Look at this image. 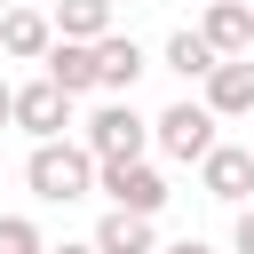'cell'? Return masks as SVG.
Returning <instances> with one entry per match:
<instances>
[{"mask_svg": "<svg viewBox=\"0 0 254 254\" xmlns=\"http://www.w3.org/2000/svg\"><path fill=\"white\" fill-rule=\"evenodd\" d=\"M24 183H32V198H48V206L95 198V151H87L79 135H48V143H32Z\"/></svg>", "mask_w": 254, "mask_h": 254, "instance_id": "obj_1", "label": "cell"}, {"mask_svg": "<svg viewBox=\"0 0 254 254\" xmlns=\"http://www.w3.org/2000/svg\"><path fill=\"white\" fill-rule=\"evenodd\" d=\"M214 127H222V119H214L198 95H183V103H167V111L151 119V151H159V159H175V167H198V159L222 143Z\"/></svg>", "mask_w": 254, "mask_h": 254, "instance_id": "obj_2", "label": "cell"}, {"mask_svg": "<svg viewBox=\"0 0 254 254\" xmlns=\"http://www.w3.org/2000/svg\"><path fill=\"white\" fill-rule=\"evenodd\" d=\"M79 143H87L95 159H143V151H151V119H143L127 95H111V103H95V111L79 119Z\"/></svg>", "mask_w": 254, "mask_h": 254, "instance_id": "obj_3", "label": "cell"}, {"mask_svg": "<svg viewBox=\"0 0 254 254\" xmlns=\"http://www.w3.org/2000/svg\"><path fill=\"white\" fill-rule=\"evenodd\" d=\"M95 190H103L111 206H127V214H151V222H159V206L175 198L151 159H95Z\"/></svg>", "mask_w": 254, "mask_h": 254, "instance_id": "obj_4", "label": "cell"}, {"mask_svg": "<svg viewBox=\"0 0 254 254\" xmlns=\"http://www.w3.org/2000/svg\"><path fill=\"white\" fill-rule=\"evenodd\" d=\"M71 103H79V95H64L48 71H40V79H16V127H24L32 143H48V135H71Z\"/></svg>", "mask_w": 254, "mask_h": 254, "instance_id": "obj_5", "label": "cell"}, {"mask_svg": "<svg viewBox=\"0 0 254 254\" xmlns=\"http://www.w3.org/2000/svg\"><path fill=\"white\" fill-rule=\"evenodd\" d=\"M198 190L222 198V206H246L254 198V143H214L198 159Z\"/></svg>", "mask_w": 254, "mask_h": 254, "instance_id": "obj_6", "label": "cell"}, {"mask_svg": "<svg viewBox=\"0 0 254 254\" xmlns=\"http://www.w3.org/2000/svg\"><path fill=\"white\" fill-rule=\"evenodd\" d=\"M198 103L214 119H254V56H222L206 79H198Z\"/></svg>", "mask_w": 254, "mask_h": 254, "instance_id": "obj_7", "label": "cell"}, {"mask_svg": "<svg viewBox=\"0 0 254 254\" xmlns=\"http://www.w3.org/2000/svg\"><path fill=\"white\" fill-rule=\"evenodd\" d=\"M48 48H56V16H48V8H32V0L0 8V56H16V64H40Z\"/></svg>", "mask_w": 254, "mask_h": 254, "instance_id": "obj_8", "label": "cell"}, {"mask_svg": "<svg viewBox=\"0 0 254 254\" xmlns=\"http://www.w3.org/2000/svg\"><path fill=\"white\" fill-rule=\"evenodd\" d=\"M95 71H103V95H127V87L151 71V48H143V40H127V32L111 24V32L95 40Z\"/></svg>", "mask_w": 254, "mask_h": 254, "instance_id": "obj_9", "label": "cell"}, {"mask_svg": "<svg viewBox=\"0 0 254 254\" xmlns=\"http://www.w3.org/2000/svg\"><path fill=\"white\" fill-rule=\"evenodd\" d=\"M198 32L214 56H254V0H206Z\"/></svg>", "mask_w": 254, "mask_h": 254, "instance_id": "obj_10", "label": "cell"}, {"mask_svg": "<svg viewBox=\"0 0 254 254\" xmlns=\"http://www.w3.org/2000/svg\"><path fill=\"white\" fill-rule=\"evenodd\" d=\"M40 71H48L64 95H95V87H103V71H95V40H56V48L40 56Z\"/></svg>", "mask_w": 254, "mask_h": 254, "instance_id": "obj_11", "label": "cell"}, {"mask_svg": "<svg viewBox=\"0 0 254 254\" xmlns=\"http://www.w3.org/2000/svg\"><path fill=\"white\" fill-rule=\"evenodd\" d=\"M87 238H95V254H159L151 214H127V206H103V222H95Z\"/></svg>", "mask_w": 254, "mask_h": 254, "instance_id": "obj_12", "label": "cell"}, {"mask_svg": "<svg viewBox=\"0 0 254 254\" xmlns=\"http://www.w3.org/2000/svg\"><path fill=\"white\" fill-rule=\"evenodd\" d=\"M159 64H167V71H175V79H190V87H198V79H206V71H214V64H222V56H214V48H206V32H198V24H183V32H175V40H167V48H159Z\"/></svg>", "mask_w": 254, "mask_h": 254, "instance_id": "obj_13", "label": "cell"}, {"mask_svg": "<svg viewBox=\"0 0 254 254\" xmlns=\"http://www.w3.org/2000/svg\"><path fill=\"white\" fill-rule=\"evenodd\" d=\"M111 32V0H56V40H103Z\"/></svg>", "mask_w": 254, "mask_h": 254, "instance_id": "obj_14", "label": "cell"}, {"mask_svg": "<svg viewBox=\"0 0 254 254\" xmlns=\"http://www.w3.org/2000/svg\"><path fill=\"white\" fill-rule=\"evenodd\" d=\"M0 254H48L40 222H32V214H0Z\"/></svg>", "mask_w": 254, "mask_h": 254, "instance_id": "obj_15", "label": "cell"}, {"mask_svg": "<svg viewBox=\"0 0 254 254\" xmlns=\"http://www.w3.org/2000/svg\"><path fill=\"white\" fill-rule=\"evenodd\" d=\"M230 254H254V198H246L238 222H230Z\"/></svg>", "mask_w": 254, "mask_h": 254, "instance_id": "obj_16", "label": "cell"}, {"mask_svg": "<svg viewBox=\"0 0 254 254\" xmlns=\"http://www.w3.org/2000/svg\"><path fill=\"white\" fill-rule=\"evenodd\" d=\"M0 127H16V87L0 79Z\"/></svg>", "mask_w": 254, "mask_h": 254, "instance_id": "obj_17", "label": "cell"}, {"mask_svg": "<svg viewBox=\"0 0 254 254\" xmlns=\"http://www.w3.org/2000/svg\"><path fill=\"white\" fill-rule=\"evenodd\" d=\"M159 254H214L206 238H175V246H159Z\"/></svg>", "mask_w": 254, "mask_h": 254, "instance_id": "obj_18", "label": "cell"}, {"mask_svg": "<svg viewBox=\"0 0 254 254\" xmlns=\"http://www.w3.org/2000/svg\"><path fill=\"white\" fill-rule=\"evenodd\" d=\"M48 254H95V238H64V246H48Z\"/></svg>", "mask_w": 254, "mask_h": 254, "instance_id": "obj_19", "label": "cell"}, {"mask_svg": "<svg viewBox=\"0 0 254 254\" xmlns=\"http://www.w3.org/2000/svg\"><path fill=\"white\" fill-rule=\"evenodd\" d=\"M0 8H16V0H0Z\"/></svg>", "mask_w": 254, "mask_h": 254, "instance_id": "obj_20", "label": "cell"}]
</instances>
